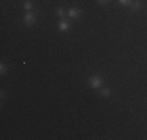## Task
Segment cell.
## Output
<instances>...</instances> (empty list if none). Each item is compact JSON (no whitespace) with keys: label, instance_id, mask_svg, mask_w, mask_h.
Masks as SVG:
<instances>
[{"label":"cell","instance_id":"cell-4","mask_svg":"<svg viewBox=\"0 0 147 140\" xmlns=\"http://www.w3.org/2000/svg\"><path fill=\"white\" fill-rule=\"evenodd\" d=\"M69 28H71V23H69L67 20H59V23H58V30L59 31H67Z\"/></svg>","mask_w":147,"mask_h":140},{"label":"cell","instance_id":"cell-10","mask_svg":"<svg viewBox=\"0 0 147 140\" xmlns=\"http://www.w3.org/2000/svg\"><path fill=\"white\" fill-rule=\"evenodd\" d=\"M0 73H2V75H5V73H6V65L3 64V62H2V65H0Z\"/></svg>","mask_w":147,"mask_h":140},{"label":"cell","instance_id":"cell-1","mask_svg":"<svg viewBox=\"0 0 147 140\" xmlns=\"http://www.w3.org/2000/svg\"><path fill=\"white\" fill-rule=\"evenodd\" d=\"M89 86L92 87V89H100V87H102V78L97 76V75L91 76L89 78Z\"/></svg>","mask_w":147,"mask_h":140},{"label":"cell","instance_id":"cell-11","mask_svg":"<svg viewBox=\"0 0 147 140\" xmlns=\"http://www.w3.org/2000/svg\"><path fill=\"white\" fill-rule=\"evenodd\" d=\"M100 3H102V5H105V3H108V0H99Z\"/></svg>","mask_w":147,"mask_h":140},{"label":"cell","instance_id":"cell-8","mask_svg":"<svg viewBox=\"0 0 147 140\" xmlns=\"http://www.w3.org/2000/svg\"><path fill=\"white\" fill-rule=\"evenodd\" d=\"M117 2L121 3V5H124V6H130L131 3H133L131 0H117Z\"/></svg>","mask_w":147,"mask_h":140},{"label":"cell","instance_id":"cell-5","mask_svg":"<svg viewBox=\"0 0 147 140\" xmlns=\"http://www.w3.org/2000/svg\"><path fill=\"white\" fill-rule=\"evenodd\" d=\"M24 9H25V11H31V9H33V3H31L30 0H27V2L24 3Z\"/></svg>","mask_w":147,"mask_h":140},{"label":"cell","instance_id":"cell-2","mask_svg":"<svg viewBox=\"0 0 147 140\" xmlns=\"http://www.w3.org/2000/svg\"><path fill=\"white\" fill-rule=\"evenodd\" d=\"M24 22H25L27 25H33V23L36 22V16H34L31 11H27L25 16H24Z\"/></svg>","mask_w":147,"mask_h":140},{"label":"cell","instance_id":"cell-6","mask_svg":"<svg viewBox=\"0 0 147 140\" xmlns=\"http://www.w3.org/2000/svg\"><path fill=\"white\" fill-rule=\"evenodd\" d=\"M130 6H131L133 11H139V9H141V3H138V2H133Z\"/></svg>","mask_w":147,"mask_h":140},{"label":"cell","instance_id":"cell-9","mask_svg":"<svg viewBox=\"0 0 147 140\" xmlns=\"http://www.w3.org/2000/svg\"><path fill=\"white\" fill-rule=\"evenodd\" d=\"M64 9H63V8H57V16L58 17H63V16H64Z\"/></svg>","mask_w":147,"mask_h":140},{"label":"cell","instance_id":"cell-3","mask_svg":"<svg viewBox=\"0 0 147 140\" xmlns=\"http://www.w3.org/2000/svg\"><path fill=\"white\" fill-rule=\"evenodd\" d=\"M80 14H82V11H80L78 8H71L67 11V16L71 17V19H77V17H80Z\"/></svg>","mask_w":147,"mask_h":140},{"label":"cell","instance_id":"cell-7","mask_svg":"<svg viewBox=\"0 0 147 140\" xmlns=\"http://www.w3.org/2000/svg\"><path fill=\"white\" fill-rule=\"evenodd\" d=\"M100 93H102V97H110L111 90L110 89H102V87H100Z\"/></svg>","mask_w":147,"mask_h":140}]
</instances>
